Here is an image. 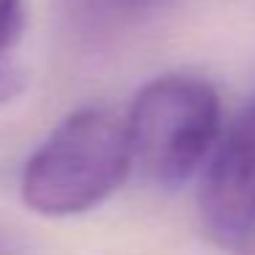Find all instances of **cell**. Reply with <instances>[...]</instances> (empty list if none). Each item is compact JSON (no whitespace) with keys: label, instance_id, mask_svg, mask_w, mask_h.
Instances as JSON below:
<instances>
[{"label":"cell","instance_id":"1","mask_svg":"<svg viewBox=\"0 0 255 255\" xmlns=\"http://www.w3.org/2000/svg\"><path fill=\"white\" fill-rule=\"evenodd\" d=\"M134 170L127 116L102 105L69 113L25 162L22 203L33 214L63 220L110 200Z\"/></svg>","mask_w":255,"mask_h":255},{"label":"cell","instance_id":"2","mask_svg":"<svg viewBox=\"0 0 255 255\" xmlns=\"http://www.w3.org/2000/svg\"><path fill=\"white\" fill-rule=\"evenodd\" d=\"M127 129L134 170L154 187L178 189L203 173L225 132L220 94L200 74H159L134 94Z\"/></svg>","mask_w":255,"mask_h":255},{"label":"cell","instance_id":"3","mask_svg":"<svg viewBox=\"0 0 255 255\" xmlns=\"http://www.w3.org/2000/svg\"><path fill=\"white\" fill-rule=\"evenodd\" d=\"M198 222L225 255H255V99L225 124L198 176Z\"/></svg>","mask_w":255,"mask_h":255},{"label":"cell","instance_id":"4","mask_svg":"<svg viewBox=\"0 0 255 255\" xmlns=\"http://www.w3.org/2000/svg\"><path fill=\"white\" fill-rule=\"evenodd\" d=\"M181 0H61V11L80 33H121L162 17Z\"/></svg>","mask_w":255,"mask_h":255},{"label":"cell","instance_id":"5","mask_svg":"<svg viewBox=\"0 0 255 255\" xmlns=\"http://www.w3.org/2000/svg\"><path fill=\"white\" fill-rule=\"evenodd\" d=\"M25 28V0H0V52L17 44Z\"/></svg>","mask_w":255,"mask_h":255},{"label":"cell","instance_id":"6","mask_svg":"<svg viewBox=\"0 0 255 255\" xmlns=\"http://www.w3.org/2000/svg\"><path fill=\"white\" fill-rule=\"evenodd\" d=\"M19 91V77L17 72H11V69L6 66H0V105L3 102H8L14 94Z\"/></svg>","mask_w":255,"mask_h":255}]
</instances>
